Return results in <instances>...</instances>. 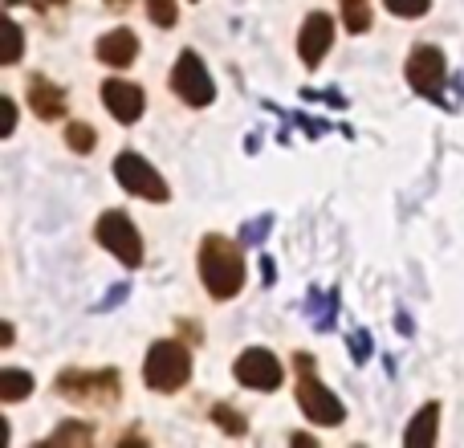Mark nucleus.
I'll return each mask as SVG.
<instances>
[{
    "label": "nucleus",
    "instance_id": "obj_1",
    "mask_svg": "<svg viewBox=\"0 0 464 448\" xmlns=\"http://www.w3.org/2000/svg\"><path fill=\"white\" fill-rule=\"evenodd\" d=\"M200 281L208 286V294L217 302H228V297L240 294L245 286V257H240L237 240L220 237V232H208L200 245Z\"/></svg>",
    "mask_w": 464,
    "mask_h": 448
},
{
    "label": "nucleus",
    "instance_id": "obj_2",
    "mask_svg": "<svg viewBox=\"0 0 464 448\" xmlns=\"http://www.w3.org/2000/svg\"><path fill=\"white\" fill-rule=\"evenodd\" d=\"M57 395L70 404H82V408H114L122 395V375L114 367L102 371H62L57 375Z\"/></svg>",
    "mask_w": 464,
    "mask_h": 448
},
{
    "label": "nucleus",
    "instance_id": "obj_3",
    "mask_svg": "<svg viewBox=\"0 0 464 448\" xmlns=\"http://www.w3.org/2000/svg\"><path fill=\"white\" fill-rule=\"evenodd\" d=\"M294 367H297V408L310 424H326V428H338L346 420V408L334 392H326V384H318L314 375V359L310 355H294Z\"/></svg>",
    "mask_w": 464,
    "mask_h": 448
},
{
    "label": "nucleus",
    "instance_id": "obj_4",
    "mask_svg": "<svg viewBox=\"0 0 464 448\" xmlns=\"http://www.w3.org/2000/svg\"><path fill=\"white\" fill-rule=\"evenodd\" d=\"M143 379L151 392H179V387L192 379V351H188L184 343H176V338H163V343H155L151 351H147V363H143Z\"/></svg>",
    "mask_w": 464,
    "mask_h": 448
},
{
    "label": "nucleus",
    "instance_id": "obj_5",
    "mask_svg": "<svg viewBox=\"0 0 464 448\" xmlns=\"http://www.w3.org/2000/svg\"><path fill=\"white\" fill-rule=\"evenodd\" d=\"M94 237H98V245L111 248L122 265H130V269H139V265H143V237H139V229L130 224L127 212H119V209L102 212V217H98Z\"/></svg>",
    "mask_w": 464,
    "mask_h": 448
},
{
    "label": "nucleus",
    "instance_id": "obj_6",
    "mask_svg": "<svg viewBox=\"0 0 464 448\" xmlns=\"http://www.w3.org/2000/svg\"><path fill=\"white\" fill-rule=\"evenodd\" d=\"M171 90H176V98L188 106H208L212 98H217V82H212L208 65L200 62L196 49H184V54H179L176 70H171Z\"/></svg>",
    "mask_w": 464,
    "mask_h": 448
},
{
    "label": "nucleus",
    "instance_id": "obj_7",
    "mask_svg": "<svg viewBox=\"0 0 464 448\" xmlns=\"http://www.w3.org/2000/svg\"><path fill=\"white\" fill-rule=\"evenodd\" d=\"M114 176H119V184L127 188V192L143 196V200H151V204H163L171 196L160 171H155L151 163H147L143 155H135V151H122L119 160H114Z\"/></svg>",
    "mask_w": 464,
    "mask_h": 448
},
{
    "label": "nucleus",
    "instance_id": "obj_8",
    "mask_svg": "<svg viewBox=\"0 0 464 448\" xmlns=\"http://www.w3.org/2000/svg\"><path fill=\"white\" fill-rule=\"evenodd\" d=\"M232 375H237L240 387H253V392H277L281 387V363L273 359V351H265V346H248V351L237 359Z\"/></svg>",
    "mask_w": 464,
    "mask_h": 448
},
{
    "label": "nucleus",
    "instance_id": "obj_9",
    "mask_svg": "<svg viewBox=\"0 0 464 448\" xmlns=\"http://www.w3.org/2000/svg\"><path fill=\"white\" fill-rule=\"evenodd\" d=\"M444 73H449V65H444V54L436 45H416L408 57V82L416 94L424 98H440L444 90Z\"/></svg>",
    "mask_w": 464,
    "mask_h": 448
},
{
    "label": "nucleus",
    "instance_id": "obj_10",
    "mask_svg": "<svg viewBox=\"0 0 464 448\" xmlns=\"http://www.w3.org/2000/svg\"><path fill=\"white\" fill-rule=\"evenodd\" d=\"M330 45H334V21H330L326 13H310L305 24H302V37H297V54H302V62L314 70V65L326 57Z\"/></svg>",
    "mask_w": 464,
    "mask_h": 448
},
{
    "label": "nucleus",
    "instance_id": "obj_11",
    "mask_svg": "<svg viewBox=\"0 0 464 448\" xmlns=\"http://www.w3.org/2000/svg\"><path fill=\"white\" fill-rule=\"evenodd\" d=\"M102 102H106V111H111L119 122H139V114L147 111L143 90H139L135 82H122V78L106 82V86H102Z\"/></svg>",
    "mask_w": 464,
    "mask_h": 448
},
{
    "label": "nucleus",
    "instance_id": "obj_12",
    "mask_svg": "<svg viewBox=\"0 0 464 448\" xmlns=\"http://www.w3.org/2000/svg\"><path fill=\"white\" fill-rule=\"evenodd\" d=\"M29 106H33V114H41L45 122L62 119L65 114V90L53 86L45 73H33L29 78Z\"/></svg>",
    "mask_w": 464,
    "mask_h": 448
},
{
    "label": "nucleus",
    "instance_id": "obj_13",
    "mask_svg": "<svg viewBox=\"0 0 464 448\" xmlns=\"http://www.w3.org/2000/svg\"><path fill=\"white\" fill-rule=\"evenodd\" d=\"M139 57V37L130 29H114L106 37H98V62L114 65V70H127Z\"/></svg>",
    "mask_w": 464,
    "mask_h": 448
},
{
    "label": "nucleus",
    "instance_id": "obj_14",
    "mask_svg": "<svg viewBox=\"0 0 464 448\" xmlns=\"http://www.w3.org/2000/svg\"><path fill=\"white\" fill-rule=\"evenodd\" d=\"M436 424H440V404H424V408L416 412V420H411V428L403 433V444L408 448H432L436 444Z\"/></svg>",
    "mask_w": 464,
    "mask_h": 448
},
{
    "label": "nucleus",
    "instance_id": "obj_15",
    "mask_svg": "<svg viewBox=\"0 0 464 448\" xmlns=\"http://www.w3.org/2000/svg\"><path fill=\"white\" fill-rule=\"evenodd\" d=\"M29 392H33V375H29V371H16V367L0 371V400H5V404H21Z\"/></svg>",
    "mask_w": 464,
    "mask_h": 448
},
{
    "label": "nucleus",
    "instance_id": "obj_16",
    "mask_svg": "<svg viewBox=\"0 0 464 448\" xmlns=\"http://www.w3.org/2000/svg\"><path fill=\"white\" fill-rule=\"evenodd\" d=\"M90 441H94V428H90V424H62L41 448H62V444L65 448H73V444L82 448V444H90Z\"/></svg>",
    "mask_w": 464,
    "mask_h": 448
},
{
    "label": "nucleus",
    "instance_id": "obj_17",
    "mask_svg": "<svg viewBox=\"0 0 464 448\" xmlns=\"http://www.w3.org/2000/svg\"><path fill=\"white\" fill-rule=\"evenodd\" d=\"M343 21L351 33L371 29V0H343Z\"/></svg>",
    "mask_w": 464,
    "mask_h": 448
},
{
    "label": "nucleus",
    "instance_id": "obj_18",
    "mask_svg": "<svg viewBox=\"0 0 464 448\" xmlns=\"http://www.w3.org/2000/svg\"><path fill=\"white\" fill-rule=\"evenodd\" d=\"M212 420H217V424L225 428L228 436H245L248 433V420L240 416L237 408H228V404H217V408H212Z\"/></svg>",
    "mask_w": 464,
    "mask_h": 448
},
{
    "label": "nucleus",
    "instance_id": "obj_19",
    "mask_svg": "<svg viewBox=\"0 0 464 448\" xmlns=\"http://www.w3.org/2000/svg\"><path fill=\"white\" fill-rule=\"evenodd\" d=\"M65 143L78 155H86L90 147H94V127H90V122H70V127H65Z\"/></svg>",
    "mask_w": 464,
    "mask_h": 448
},
{
    "label": "nucleus",
    "instance_id": "obj_20",
    "mask_svg": "<svg viewBox=\"0 0 464 448\" xmlns=\"http://www.w3.org/2000/svg\"><path fill=\"white\" fill-rule=\"evenodd\" d=\"M147 16H151L160 29H171L176 16H179V8H176V0H147Z\"/></svg>",
    "mask_w": 464,
    "mask_h": 448
},
{
    "label": "nucleus",
    "instance_id": "obj_21",
    "mask_svg": "<svg viewBox=\"0 0 464 448\" xmlns=\"http://www.w3.org/2000/svg\"><path fill=\"white\" fill-rule=\"evenodd\" d=\"M387 13L395 16H424L428 8H432V0H383Z\"/></svg>",
    "mask_w": 464,
    "mask_h": 448
},
{
    "label": "nucleus",
    "instance_id": "obj_22",
    "mask_svg": "<svg viewBox=\"0 0 464 448\" xmlns=\"http://www.w3.org/2000/svg\"><path fill=\"white\" fill-rule=\"evenodd\" d=\"M5 33H8V54H5V62H8V65H16V62H21V49H24L21 24H16V21H5Z\"/></svg>",
    "mask_w": 464,
    "mask_h": 448
},
{
    "label": "nucleus",
    "instance_id": "obj_23",
    "mask_svg": "<svg viewBox=\"0 0 464 448\" xmlns=\"http://www.w3.org/2000/svg\"><path fill=\"white\" fill-rule=\"evenodd\" d=\"M13 127H16V102H13V98H5V127H0V131H5V135H13Z\"/></svg>",
    "mask_w": 464,
    "mask_h": 448
},
{
    "label": "nucleus",
    "instance_id": "obj_24",
    "mask_svg": "<svg viewBox=\"0 0 464 448\" xmlns=\"http://www.w3.org/2000/svg\"><path fill=\"white\" fill-rule=\"evenodd\" d=\"M351 346H354V359H359V363L371 355V351H367V346H371V338H367V335H354V338H351Z\"/></svg>",
    "mask_w": 464,
    "mask_h": 448
},
{
    "label": "nucleus",
    "instance_id": "obj_25",
    "mask_svg": "<svg viewBox=\"0 0 464 448\" xmlns=\"http://www.w3.org/2000/svg\"><path fill=\"white\" fill-rule=\"evenodd\" d=\"M265 232H269V217H261V224H248V229H245V240H261Z\"/></svg>",
    "mask_w": 464,
    "mask_h": 448
},
{
    "label": "nucleus",
    "instance_id": "obj_26",
    "mask_svg": "<svg viewBox=\"0 0 464 448\" xmlns=\"http://www.w3.org/2000/svg\"><path fill=\"white\" fill-rule=\"evenodd\" d=\"M49 5H70V0H49Z\"/></svg>",
    "mask_w": 464,
    "mask_h": 448
}]
</instances>
